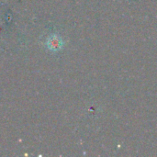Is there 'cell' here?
Wrapping results in <instances>:
<instances>
[{"label": "cell", "instance_id": "1", "mask_svg": "<svg viewBox=\"0 0 157 157\" xmlns=\"http://www.w3.org/2000/svg\"><path fill=\"white\" fill-rule=\"evenodd\" d=\"M63 40L56 34L51 35L46 42L47 48L53 52H57V51L61 50L63 48Z\"/></svg>", "mask_w": 157, "mask_h": 157}]
</instances>
